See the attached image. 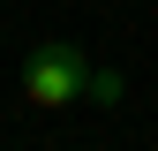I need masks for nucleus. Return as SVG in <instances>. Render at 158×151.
Here are the masks:
<instances>
[{
  "mask_svg": "<svg viewBox=\"0 0 158 151\" xmlns=\"http://www.w3.org/2000/svg\"><path fill=\"white\" fill-rule=\"evenodd\" d=\"M83 91H90V68H83V53H75V45H60V38H45V45L30 53V68H23V98L53 113V106H75Z\"/></svg>",
  "mask_w": 158,
  "mask_h": 151,
  "instance_id": "nucleus-1",
  "label": "nucleus"
},
{
  "mask_svg": "<svg viewBox=\"0 0 158 151\" xmlns=\"http://www.w3.org/2000/svg\"><path fill=\"white\" fill-rule=\"evenodd\" d=\"M90 106H121V76H106V68H90Z\"/></svg>",
  "mask_w": 158,
  "mask_h": 151,
  "instance_id": "nucleus-2",
  "label": "nucleus"
}]
</instances>
